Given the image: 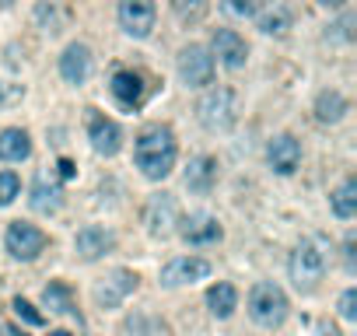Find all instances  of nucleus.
<instances>
[{"label":"nucleus","instance_id":"obj_1","mask_svg":"<svg viewBox=\"0 0 357 336\" xmlns=\"http://www.w3.org/2000/svg\"><path fill=\"white\" fill-rule=\"evenodd\" d=\"M175 154H179V144H175V133L168 127H147L137 144H133V158H137V168L151 179V183H162L172 176L175 168Z\"/></svg>","mask_w":357,"mask_h":336},{"label":"nucleus","instance_id":"obj_2","mask_svg":"<svg viewBox=\"0 0 357 336\" xmlns=\"http://www.w3.org/2000/svg\"><path fill=\"white\" fill-rule=\"evenodd\" d=\"M196 120H200L203 130H211V133L231 130L238 123V95L231 88H211L196 102Z\"/></svg>","mask_w":357,"mask_h":336},{"label":"nucleus","instance_id":"obj_3","mask_svg":"<svg viewBox=\"0 0 357 336\" xmlns=\"http://www.w3.org/2000/svg\"><path fill=\"white\" fill-rule=\"evenodd\" d=\"M287 312H291V301L273 280H260V284L249 291V315H252L256 326L277 329V326H284Z\"/></svg>","mask_w":357,"mask_h":336},{"label":"nucleus","instance_id":"obj_4","mask_svg":"<svg viewBox=\"0 0 357 336\" xmlns=\"http://www.w3.org/2000/svg\"><path fill=\"white\" fill-rule=\"evenodd\" d=\"M287 273H291L298 291H316L322 273H326V252L316 242H301L287 259Z\"/></svg>","mask_w":357,"mask_h":336},{"label":"nucleus","instance_id":"obj_5","mask_svg":"<svg viewBox=\"0 0 357 336\" xmlns=\"http://www.w3.org/2000/svg\"><path fill=\"white\" fill-rule=\"evenodd\" d=\"M179 77L186 88H207L214 84V56L211 49H203V46H186L179 49Z\"/></svg>","mask_w":357,"mask_h":336},{"label":"nucleus","instance_id":"obj_6","mask_svg":"<svg viewBox=\"0 0 357 336\" xmlns=\"http://www.w3.org/2000/svg\"><path fill=\"white\" fill-rule=\"evenodd\" d=\"M46 232L42 228H35V224H28V221H11L8 224V235H4V245H8V252L15 256V259H21V263H32L42 249H46Z\"/></svg>","mask_w":357,"mask_h":336},{"label":"nucleus","instance_id":"obj_7","mask_svg":"<svg viewBox=\"0 0 357 336\" xmlns=\"http://www.w3.org/2000/svg\"><path fill=\"white\" fill-rule=\"evenodd\" d=\"M155 21H158L155 0H119V28L130 39H147L155 32Z\"/></svg>","mask_w":357,"mask_h":336},{"label":"nucleus","instance_id":"obj_8","mask_svg":"<svg viewBox=\"0 0 357 336\" xmlns=\"http://www.w3.org/2000/svg\"><path fill=\"white\" fill-rule=\"evenodd\" d=\"M144 224H147V232L155 235V239H165L172 235V228L179 224V203L172 193H155L147 203H144Z\"/></svg>","mask_w":357,"mask_h":336},{"label":"nucleus","instance_id":"obj_9","mask_svg":"<svg viewBox=\"0 0 357 336\" xmlns=\"http://www.w3.org/2000/svg\"><path fill=\"white\" fill-rule=\"evenodd\" d=\"M211 277V263L200 256H179L172 263L162 266V284L165 288H182V284H196V280Z\"/></svg>","mask_w":357,"mask_h":336},{"label":"nucleus","instance_id":"obj_10","mask_svg":"<svg viewBox=\"0 0 357 336\" xmlns=\"http://www.w3.org/2000/svg\"><path fill=\"white\" fill-rule=\"evenodd\" d=\"M211 53L218 56V64L228 67V71H242L245 60H249V46H245V39L235 28H218L214 39H211Z\"/></svg>","mask_w":357,"mask_h":336},{"label":"nucleus","instance_id":"obj_11","mask_svg":"<svg viewBox=\"0 0 357 336\" xmlns=\"http://www.w3.org/2000/svg\"><path fill=\"white\" fill-rule=\"evenodd\" d=\"M182 242L186 245H196V249H207V245H218L224 239V228L218 224V217L211 214H193L182 221V228H179Z\"/></svg>","mask_w":357,"mask_h":336},{"label":"nucleus","instance_id":"obj_12","mask_svg":"<svg viewBox=\"0 0 357 336\" xmlns=\"http://www.w3.org/2000/svg\"><path fill=\"white\" fill-rule=\"evenodd\" d=\"M88 137H91V147L98 154H106V158L119 154V147H123L119 123L109 120V116H102V112H91V116H88Z\"/></svg>","mask_w":357,"mask_h":336},{"label":"nucleus","instance_id":"obj_13","mask_svg":"<svg viewBox=\"0 0 357 336\" xmlns=\"http://www.w3.org/2000/svg\"><path fill=\"white\" fill-rule=\"evenodd\" d=\"M267 161H270V168H273L277 176H294L298 165H301V144H298V137H291V133L273 137L270 147H267Z\"/></svg>","mask_w":357,"mask_h":336},{"label":"nucleus","instance_id":"obj_14","mask_svg":"<svg viewBox=\"0 0 357 336\" xmlns=\"http://www.w3.org/2000/svg\"><path fill=\"white\" fill-rule=\"evenodd\" d=\"M130 291H137V277H133L130 270H116V273H109V277L95 288V301H98L102 308H119Z\"/></svg>","mask_w":357,"mask_h":336},{"label":"nucleus","instance_id":"obj_15","mask_svg":"<svg viewBox=\"0 0 357 336\" xmlns=\"http://www.w3.org/2000/svg\"><path fill=\"white\" fill-rule=\"evenodd\" d=\"M252 18H256V28H260L263 35H273V39L287 35L291 25H294L291 8L284 4V0H270V4H263L260 11H252Z\"/></svg>","mask_w":357,"mask_h":336},{"label":"nucleus","instance_id":"obj_16","mask_svg":"<svg viewBox=\"0 0 357 336\" xmlns=\"http://www.w3.org/2000/svg\"><path fill=\"white\" fill-rule=\"evenodd\" d=\"M91 74V49L84 42H70L60 56V77L67 84H84Z\"/></svg>","mask_w":357,"mask_h":336},{"label":"nucleus","instance_id":"obj_17","mask_svg":"<svg viewBox=\"0 0 357 336\" xmlns=\"http://www.w3.org/2000/svg\"><path fill=\"white\" fill-rule=\"evenodd\" d=\"M113 245H116L113 232L98 228V224H88V228H81V232H77V239H74V249H77V256H81V259H88V263L102 259V256H106Z\"/></svg>","mask_w":357,"mask_h":336},{"label":"nucleus","instance_id":"obj_18","mask_svg":"<svg viewBox=\"0 0 357 336\" xmlns=\"http://www.w3.org/2000/svg\"><path fill=\"white\" fill-rule=\"evenodd\" d=\"M182 183H186V189H193V193H211V189L218 186V161H214L211 154L193 158V161L186 165Z\"/></svg>","mask_w":357,"mask_h":336},{"label":"nucleus","instance_id":"obj_19","mask_svg":"<svg viewBox=\"0 0 357 336\" xmlns=\"http://www.w3.org/2000/svg\"><path fill=\"white\" fill-rule=\"evenodd\" d=\"M109 88H113V98H116L123 109H130V112L144 102V77H140L137 71H116Z\"/></svg>","mask_w":357,"mask_h":336},{"label":"nucleus","instance_id":"obj_20","mask_svg":"<svg viewBox=\"0 0 357 336\" xmlns=\"http://www.w3.org/2000/svg\"><path fill=\"white\" fill-rule=\"evenodd\" d=\"M32 210L35 214H57L60 207H64V189L53 183V179H46V176H39L35 179V186H32Z\"/></svg>","mask_w":357,"mask_h":336},{"label":"nucleus","instance_id":"obj_21","mask_svg":"<svg viewBox=\"0 0 357 336\" xmlns=\"http://www.w3.org/2000/svg\"><path fill=\"white\" fill-rule=\"evenodd\" d=\"M32 154V137L21 127H8L0 133V161H25Z\"/></svg>","mask_w":357,"mask_h":336},{"label":"nucleus","instance_id":"obj_22","mask_svg":"<svg viewBox=\"0 0 357 336\" xmlns=\"http://www.w3.org/2000/svg\"><path fill=\"white\" fill-rule=\"evenodd\" d=\"M207 308L214 319H231V312L238 308V291L231 284H224V280H218V284L207 291Z\"/></svg>","mask_w":357,"mask_h":336},{"label":"nucleus","instance_id":"obj_23","mask_svg":"<svg viewBox=\"0 0 357 336\" xmlns=\"http://www.w3.org/2000/svg\"><path fill=\"white\" fill-rule=\"evenodd\" d=\"M347 112H350L347 98H343L340 91H333V88L316 98V120H319V123H340Z\"/></svg>","mask_w":357,"mask_h":336},{"label":"nucleus","instance_id":"obj_24","mask_svg":"<svg viewBox=\"0 0 357 336\" xmlns=\"http://www.w3.org/2000/svg\"><path fill=\"white\" fill-rule=\"evenodd\" d=\"M42 305H46L49 312H57V315H77V308H74V291H70L67 284H60V280H53V284L42 291Z\"/></svg>","mask_w":357,"mask_h":336},{"label":"nucleus","instance_id":"obj_25","mask_svg":"<svg viewBox=\"0 0 357 336\" xmlns=\"http://www.w3.org/2000/svg\"><path fill=\"white\" fill-rule=\"evenodd\" d=\"M64 11H60V4L57 0H39L35 4V25L42 28V32H49V35H57V32H64Z\"/></svg>","mask_w":357,"mask_h":336},{"label":"nucleus","instance_id":"obj_26","mask_svg":"<svg viewBox=\"0 0 357 336\" xmlns=\"http://www.w3.org/2000/svg\"><path fill=\"white\" fill-rule=\"evenodd\" d=\"M211 11V0H172V15L182 25H200Z\"/></svg>","mask_w":357,"mask_h":336},{"label":"nucleus","instance_id":"obj_27","mask_svg":"<svg viewBox=\"0 0 357 336\" xmlns=\"http://www.w3.org/2000/svg\"><path fill=\"white\" fill-rule=\"evenodd\" d=\"M333 214H336L340 221H350V217L357 214V183H354V179H347V183L333 193Z\"/></svg>","mask_w":357,"mask_h":336},{"label":"nucleus","instance_id":"obj_28","mask_svg":"<svg viewBox=\"0 0 357 336\" xmlns=\"http://www.w3.org/2000/svg\"><path fill=\"white\" fill-rule=\"evenodd\" d=\"M18 193H21V179H18V172H0V207H11L15 200H18Z\"/></svg>","mask_w":357,"mask_h":336},{"label":"nucleus","instance_id":"obj_29","mask_svg":"<svg viewBox=\"0 0 357 336\" xmlns=\"http://www.w3.org/2000/svg\"><path fill=\"white\" fill-rule=\"evenodd\" d=\"M11 308H15V315H18L21 322H28V326H46V315H42L35 305H28L25 298H15V301H11Z\"/></svg>","mask_w":357,"mask_h":336},{"label":"nucleus","instance_id":"obj_30","mask_svg":"<svg viewBox=\"0 0 357 336\" xmlns=\"http://www.w3.org/2000/svg\"><path fill=\"white\" fill-rule=\"evenodd\" d=\"M329 39L333 42H350L354 39V15H343L340 21L329 25Z\"/></svg>","mask_w":357,"mask_h":336},{"label":"nucleus","instance_id":"obj_31","mask_svg":"<svg viewBox=\"0 0 357 336\" xmlns=\"http://www.w3.org/2000/svg\"><path fill=\"white\" fill-rule=\"evenodd\" d=\"M221 11L231 15V18H252L256 4H252V0H221Z\"/></svg>","mask_w":357,"mask_h":336},{"label":"nucleus","instance_id":"obj_32","mask_svg":"<svg viewBox=\"0 0 357 336\" xmlns=\"http://www.w3.org/2000/svg\"><path fill=\"white\" fill-rule=\"evenodd\" d=\"M340 315H343L347 322H354V319H357V291H354V288L340 295Z\"/></svg>","mask_w":357,"mask_h":336},{"label":"nucleus","instance_id":"obj_33","mask_svg":"<svg viewBox=\"0 0 357 336\" xmlns=\"http://www.w3.org/2000/svg\"><path fill=\"white\" fill-rule=\"evenodd\" d=\"M343 266H347V273H357V263H354V239L343 242Z\"/></svg>","mask_w":357,"mask_h":336},{"label":"nucleus","instance_id":"obj_34","mask_svg":"<svg viewBox=\"0 0 357 336\" xmlns=\"http://www.w3.org/2000/svg\"><path fill=\"white\" fill-rule=\"evenodd\" d=\"M57 168H60V179H74V176H77V168H74V161H70V158H60V165H57Z\"/></svg>","mask_w":357,"mask_h":336},{"label":"nucleus","instance_id":"obj_35","mask_svg":"<svg viewBox=\"0 0 357 336\" xmlns=\"http://www.w3.org/2000/svg\"><path fill=\"white\" fill-rule=\"evenodd\" d=\"M316 333H319V336H340V333H336V326H329V322H319V326H316Z\"/></svg>","mask_w":357,"mask_h":336},{"label":"nucleus","instance_id":"obj_36","mask_svg":"<svg viewBox=\"0 0 357 336\" xmlns=\"http://www.w3.org/2000/svg\"><path fill=\"white\" fill-rule=\"evenodd\" d=\"M11 98H15V91H8V84H4V81H0V109H4V105H8Z\"/></svg>","mask_w":357,"mask_h":336},{"label":"nucleus","instance_id":"obj_37","mask_svg":"<svg viewBox=\"0 0 357 336\" xmlns=\"http://www.w3.org/2000/svg\"><path fill=\"white\" fill-rule=\"evenodd\" d=\"M347 0H319V8H329V11H336V8H343Z\"/></svg>","mask_w":357,"mask_h":336},{"label":"nucleus","instance_id":"obj_38","mask_svg":"<svg viewBox=\"0 0 357 336\" xmlns=\"http://www.w3.org/2000/svg\"><path fill=\"white\" fill-rule=\"evenodd\" d=\"M49 336H70L67 329H53V333H49Z\"/></svg>","mask_w":357,"mask_h":336},{"label":"nucleus","instance_id":"obj_39","mask_svg":"<svg viewBox=\"0 0 357 336\" xmlns=\"http://www.w3.org/2000/svg\"><path fill=\"white\" fill-rule=\"evenodd\" d=\"M11 4H18V0H0V8H11Z\"/></svg>","mask_w":357,"mask_h":336},{"label":"nucleus","instance_id":"obj_40","mask_svg":"<svg viewBox=\"0 0 357 336\" xmlns=\"http://www.w3.org/2000/svg\"><path fill=\"white\" fill-rule=\"evenodd\" d=\"M11 336H28V333H21V329H11Z\"/></svg>","mask_w":357,"mask_h":336}]
</instances>
